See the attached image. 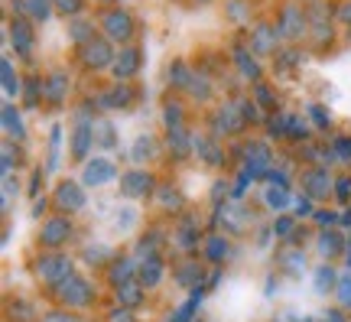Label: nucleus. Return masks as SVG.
Returning a JSON list of instances; mask_svg holds the SVG:
<instances>
[{"label":"nucleus","mask_w":351,"mask_h":322,"mask_svg":"<svg viewBox=\"0 0 351 322\" xmlns=\"http://www.w3.org/2000/svg\"><path fill=\"white\" fill-rule=\"evenodd\" d=\"M39 280H46L49 286H62L69 277H72V264L65 254H46V257L36 264Z\"/></svg>","instance_id":"nucleus-1"},{"label":"nucleus","mask_w":351,"mask_h":322,"mask_svg":"<svg viewBox=\"0 0 351 322\" xmlns=\"http://www.w3.org/2000/svg\"><path fill=\"white\" fill-rule=\"evenodd\" d=\"M56 293H59V299H62L65 306H75V310L91 306V297H95L91 284H88V280H82V277H69L62 286H56Z\"/></svg>","instance_id":"nucleus-2"},{"label":"nucleus","mask_w":351,"mask_h":322,"mask_svg":"<svg viewBox=\"0 0 351 322\" xmlns=\"http://www.w3.org/2000/svg\"><path fill=\"white\" fill-rule=\"evenodd\" d=\"M82 62L88 69H104V65L114 62V52H111V43L108 39H88L82 46Z\"/></svg>","instance_id":"nucleus-3"},{"label":"nucleus","mask_w":351,"mask_h":322,"mask_svg":"<svg viewBox=\"0 0 351 322\" xmlns=\"http://www.w3.org/2000/svg\"><path fill=\"white\" fill-rule=\"evenodd\" d=\"M69 235H72V222H69V218H52V222L43 225L39 241H43L46 248H59V244L69 241Z\"/></svg>","instance_id":"nucleus-4"},{"label":"nucleus","mask_w":351,"mask_h":322,"mask_svg":"<svg viewBox=\"0 0 351 322\" xmlns=\"http://www.w3.org/2000/svg\"><path fill=\"white\" fill-rule=\"evenodd\" d=\"M104 30L111 33V39L127 43V39L134 36V20H130L127 10H111V13H104Z\"/></svg>","instance_id":"nucleus-5"},{"label":"nucleus","mask_w":351,"mask_h":322,"mask_svg":"<svg viewBox=\"0 0 351 322\" xmlns=\"http://www.w3.org/2000/svg\"><path fill=\"white\" fill-rule=\"evenodd\" d=\"M150 186H153V179H150V173H143V170H130V173L121 179V189H124V196H147L150 192Z\"/></svg>","instance_id":"nucleus-6"},{"label":"nucleus","mask_w":351,"mask_h":322,"mask_svg":"<svg viewBox=\"0 0 351 322\" xmlns=\"http://www.w3.org/2000/svg\"><path fill=\"white\" fill-rule=\"evenodd\" d=\"M10 36H13L16 52H20V56H29V49H33V30H29V23H26L23 16H13Z\"/></svg>","instance_id":"nucleus-7"},{"label":"nucleus","mask_w":351,"mask_h":322,"mask_svg":"<svg viewBox=\"0 0 351 322\" xmlns=\"http://www.w3.org/2000/svg\"><path fill=\"white\" fill-rule=\"evenodd\" d=\"M56 202H59V209H69V211H78L85 205V198H82V189L75 183H62V186L56 189Z\"/></svg>","instance_id":"nucleus-8"},{"label":"nucleus","mask_w":351,"mask_h":322,"mask_svg":"<svg viewBox=\"0 0 351 322\" xmlns=\"http://www.w3.org/2000/svg\"><path fill=\"white\" fill-rule=\"evenodd\" d=\"M137 65H140V52L134 49V46H124L121 56L114 59V75H117V78H130V75L137 72Z\"/></svg>","instance_id":"nucleus-9"},{"label":"nucleus","mask_w":351,"mask_h":322,"mask_svg":"<svg viewBox=\"0 0 351 322\" xmlns=\"http://www.w3.org/2000/svg\"><path fill=\"white\" fill-rule=\"evenodd\" d=\"M111 179H114V163L111 160L88 163V170H85V183H88V186H101V183H111Z\"/></svg>","instance_id":"nucleus-10"},{"label":"nucleus","mask_w":351,"mask_h":322,"mask_svg":"<svg viewBox=\"0 0 351 322\" xmlns=\"http://www.w3.org/2000/svg\"><path fill=\"white\" fill-rule=\"evenodd\" d=\"M302 26H306L302 13H300V10H293V7H287V10H283V16H280V26H276V30H280L283 36L296 39V36L302 33Z\"/></svg>","instance_id":"nucleus-11"},{"label":"nucleus","mask_w":351,"mask_h":322,"mask_svg":"<svg viewBox=\"0 0 351 322\" xmlns=\"http://www.w3.org/2000/svg\"><path fill=\"white\" fill-rule=\"evenodd\" d=\"M65 91H69V75L52 72L49 78H46V95H49V101L52 104H59V101L65 98Z\"/></svg>","instance_id":"nucleus-12"},{"label":"nucleus","mask_w":351,"mask_h":322,"mask_svg":"<svg viewBox=\"0 0 351 322\" xmlns=\"http://www.w3.org/2000/svg\"><path fill=\"white\" fill-rule=\"evenodd\" d=\"M13 10L20 13V16H36V20H46L49 16V0H16L13 3Z\"/></svg>","instance_id":"nucleus-13"},{"label":"nucleus","mask_w":351,"mask_h":322,"mask_svg":"<svg viewBox=\"0 0 351 322\" xmlns=\"http://www.w3.org/2000/svg\"><path fill=\"white\" fill-rule=\"evenodd\" d=\"M91 140H95V127L78 124L75 127V137H72V153H75V157H85L88 147H91Z\"/></svg>","instance_id":"nucleus-14"},{"label":"nucleus","mask_w":351,"mask_h":322,"mask_svg":"<svg viewBox=\"0 0 351 322\" xmlns=\"http://www.w3.org/2000/svg\"><path fill=\"white\" fill-rule=\"evenodd\" d=\"M160 280H163V264H160V257H153V254H150V260L140 267V284L156 286Z\"/></svg>","instance_id":"nucleus-15"},{"label":"nucleus","mask_w":351,"mask_h":322,"mask_svg":"<svg viewBox=\"0 0 351 322\" xmlns=\"http://www.w3.org/2000/svg\"><path fill=\"white\" fill-rule=\"evenodd\" d=\"M228 251H231V244H228L221 235L205 238V257H208V260H215V264H218V260L228 257Z\"/></svg>","instance_id":"nucleus-16"},{"label":"nucleus","mask_w":351,"mask_h":322,"mask_svg":"<svg viewBox=\"0 0 351 322\" xmlns=\"http://www.w3.org/2000/svg\"><path fill=\"white\" fill-rule=\"evenodd\" d=\"M218 130H225V134H234V130H241L244 127V121H241L238 114H234V104H228V108H221L218 111Z\"/></svg>","instance_id":"nucleus-17"},{"label":"nucleus","mask_w":351,"mask_h":322,"mask_svg":"<svg viewBox=\"0 0 351 322\" xmlns=\"http://www.w3.org/2000/svg\"><path fill=\"white\" fill-rule=\"evenodd\" d=\"M276 33H280V30H274V26H257V30H254V49L257 52H270L274 49V39H276Z\"/></svg>","instance_id":"nucleus-18"},{"label":"nucleus","mask_w":351,"mask_h":322,"mask_svg":"<svg viewBox=\"0 0 351 322\" xmlns=\"http://www.w3.org/2000/svg\"><path fill=\"white\" fill-rule=\"evenodd\" d=\"M130 273H134V264L130 260H117L111 267V284L114 286H127L130 284Z\"/></svg>","instance_id":"nucleus-19"},{"label":"nucleus","mask_w":351,"mask_h":322,"mask_svg":"<svg viewBox=\"0 0 351 322\" xmlns=\"http://www.w3.org/2000/svg\"><path fill=\"white\" fill-rule=\"evenodd\" d=\"M306 186H309L313 196H326L328 192V176L322 173V170H313V173L306 176Z\"/></svg>","instance_id":"nucleus-20"},{"label":"nucleus","mask_w":351,"mask_h":322,"mask_svg":"<svg viewBox=\"0 0 351 322\" xmlns=\"http://www.w3.org/2000/svg\"><path fill=\"white\" fill-rule=\"evenodd\" d=\"M72 39L85 46L88 39H95V26L88 23V20H75V23H72Z\"/></svg>","instance_id":"nucleus-21"},{"label":"nucleus","mask_w":351,"mask_h":322,"mask_svg":"<svg viewBox=\"0 0 351 322\" xmlns=\"http://www.w3.org/2000/svg\"><path fill=\"white\" fill-rule=\"evenodd\" d=\"M234 59H238V65H241V72L244 75H251V78H257V62H254L251 56H247V49H244V46H238V49H234Z\"/></svg>","instance_id":"nucleus-22"},{"label":"nucleus","mask_w":351,"mask_h":322,"mask_svg":"<svg viewBox=\"0 0 351 322\" xmlns=\"http://www.w3.org/2000/svg\"><path fill=\"white\" fill-rule=\"evenodd\" d=\"M319 251L326 254V257H332V254H339L341 251V238L335 235V231H328V235L319 238Z\"/></svg>","instance_id":"nucleus-23"},{"label":"nucleus","mask_w":351,"mask_h":322,"mask_svg":"<svg viewBox=\"0 0 351 322\" xmlns=\"http://www.w3.org/2000/svg\"><path fill=\"white\" fill-rule=\"evenodd\" d=\"M3 127L10 130V134H23V124H20V114L13 111V104H3Z\"/></svg>","instance_id":"nucleus-24"},{"label":"nucleus","mask_w":351,"mask_h":322,"mask_svg":"<svg viewBox=\"0 0 351 322\" xmlns=\"http://www.w3.org/2000/svg\"><path fill=\"white\" fill-rule=\"evenodd\" d=\"M166 127L169 130H182V108L179 104H166Z\"/></svg>","instance_id":"nucleus-25"},{"label":"nucleus","mask_w":351,"mask_h":322,"mask_svg":"<svg viewBox=\"0 0 351 322\" xmlns=\"http://www.w3.org/2000/svg\"><path fill=\"white\" fill-rule=\"evenodd\" d=\"M3 88H7V95H16V91H20V78H13L10 59H3Z\"/></svg>","instance_id":"nucleus-26"},{"label":"nucleus","mask_w":351,"mask_h":322,"mask_svg":"<svg viewBox=\"0 0 351 322\" xmlns=\"http://www.w3.org/2000/svg\"><path fill=\"white\" fill-rule=\"evenodd\" d=\"M287 202H289L287 189H270V192H267V205H270V209H283Z\"/></svg>","instance_id":"nucleus-27"},{"label":"nucleus","mask_w":351,"mask_h":322,"mask_svg":"<svg viewBox=\"0 0 351 322\" xmlns=\"http://www.w3.org/2000/svg\"><path fill=\"white\" fill-rule=\"evenodd\" d=\"M332 284H335V271L322 267V271H319V280H315V290H319V293H326Z\"/></svg>","instance_id":"nucleus-28"},{"label":"nucleus","mask_w":351,"mask_h":322,"mask_svg":"<svg viewBox=\"0 0 351 322\" xmlns=\"http://www.w3.org/2000/svg\"><path fill=\"white\" fill-rule=\"evenodd\" d=\"M169 82H176V85H186V82H189L186 65H182V62H173V65H169Z\"/></svg>","instance_id":"nucleus-29"},{"label":"nucleus","mask_w":351,"mask_h":322,"mask_svg":"<svg viewBox=\"0 0 351 322\" xmlns=\"http://www.w3.org/2000/svg\"><path fill=\"white\" fill-rule=\"evenodd\" d=\"M179 244H182V248H195V228H192V222L182 225V231H179Z\"/></svg>","instance_id":"nucleus-30"},{"label":"nucleus","mask_w":351,"mask_h":322,"mask_svg":"<svg viewBox=\"0 0 351 322\" xmlns=\"http://www.w3.org/2000/svg\"><path fill=\"white\" fill-rule=\"evenodd\" d=\"M179 273H182V277H179V284L192 286L195 284V277H199V267H195V264H186V267H179Z\"/></svg>","instance_id":"nucleus-31"},{"label":"nucleus","mask_w":351,"mask_h":322,"mask_svg":"<svg viewBox=\"0 0 351 322\" xmlns=\"http://www.w3.org/2000/svg\"><path fill=\"white\" fill-rule=\"evenodd\" d=\"M238 108L244 111V117H247L251 124H257V121H261V111H257V104H251V101H238Z\"/></svg>","instance_id":"nucleus-32"},{"label":"nucleus","mask_w":351,"mask_h":322,"mask_svg":"<svg viewBox=\"0 0 351 322\" xmlns=\"http://www.w3.org/2000/svg\"><path fill=\"white\" fill-rule=\"evenodd\" d=\"M121 299H127L124 306H137L140 290H137V286H130V284H127V286H121Z\"/></svg>","instance_id":"nucleus-33"},{"label":"nucleus","mask_w":351,"mask_h":322,"mask_svg":"<svg viewBox=\"0 0 351 322\" xmlns=\"http://www.w3.org/2000/svg\"><path fill=\"white\" fill-rule=\"evenodd\" d=\"M335 153H339L341 160H351V137H335Z\"/></svg>","instance_id":"nucleus-34"},{"label":"nucleus","mask_w":351,"mask_h":322,"mask_svg":"<svg viewBox=\"0 0 351 322\" xmlns=\"http://www.w3.org/2000/svg\"><path fill=\"white\" fill-rule=\"evenodd\" d=\"M56 7L62 13H72V16H75V13H82V0H56Z\"/></svg>","instance_id":"nucleus-35"},{"label":"nucleus","mask_w":351,"mask_h":322,"mask_svg":"<svg viewBox=\"0 0 351 322\" xmlns=\"http://www.w3.org/2000/svg\"><path fill=\"white\" fill-rule=\"evenodd\" d=\"M257 104H263V108L274 104V91H270L267 85H257Z\"/></svg>","instance_id":"nucleus-36"},{"label":"nucleus","mask_w":351,"mask_h":322,"mask_svg":"<svg viewBox=\"0 0 351 322\" xmlns=\"http://www.w3.org/2000/svg\"><path fill=\"white\" fill-rule=\"evenodd\" d=\"M309 114L315 117V124H319V127H328V114H326V108H319V104H309Z\"/></svg>","instance_id":"nucleus-37"},{"label":"nucleus","mask_w":351,"mask_h":322,"mask_svg":"<svg viewBox=\"0 0 351 322\" xmlns=\"http://www.w3.org/2000/svg\"><path fill=\"white\" fill-rule=\"evenodd\" d=\"M36 95H39V78L33 75V78L26 82V101H29V104H36Z\"/></svg>","instance_id":"nucleus-38"},{"label":"nucleus","mask_w":351,"mask_h":322,"mask_svg":"<svg viewBox=\"0 0 351 322\" xmlns=\"http://www.w3.org/2000/svg\"><path fill=\"white\" fill-rule=\"evenodd\" d=\"M192 91H195V98H208V82L205 78H192Z\"/></svg>","instance_id":"nucleus-39"},{"label":"nucleus","mask_w":351,"mask_h":322,"mask_svg":"<svg viewBox=\"0 0 351 322\" xmlns=\"http://www.w3.org/2000/svg\"><path fill=\"white\" fill-rule=\"evenodd\" d=\"M339 297H341V303H345V306H351V277H345V280H341Z\"/></svg>","instance_id":"nucleus-40"},{"label":"nucleus","mask_w":351,"mask_h":322,"mask_svg":"<svg viewBox=\"0 0 351 322\" xmlns=\"http://www.w3.org/2000/svg\"><path fill=\"white\" fill-rule=\"evenodd\" d=\"M43 322H78L75 316H65V312H49V316H43Z\"/></svg>","instance_id":"nucleus-41"},{"label":"nucleus","mask_w":351,"mask_h":322,"mask_svg":"<svg viewBox=\"0 0 351 322\" xmlns=\"http://www.w3.org/2000/svg\"><path fill=\"white\" fill-rule=\"evenodd\" d=\"M274 231L276 235H289V231H293V222H289V218H280V222L274 225Z\"/></svg>","instance_id":"nucleus-42"},{"label":"nucleus","mask_w":351,"mask_h":322,"mask_svg":"<svg viewBox=\"0 0 351 322\" xmlns=\"http://www.w3.org/2000/svg\"><path fill=\"white\" fill-rule=\"evenodd\" d=\"M319 222H322V228H328V225L339 222V215H332V211H328V215H326V211H319Z\"/></svg>","instance_id":"nucleus-43"},{"label":"nucleus","mask_w":351,"mask_h":322,"mask_svg":"<svg viewBox=\"0 0 351 322\" xmlns=\"http://www.w3.org/2000/svg\"><path fill=\"white\" fill-rule=\"evenodd\" d=\"M339 13H341V20H345V23H351V0H348V3H341Z\"/></svg>","instance_id":"nucleus-44"},{"label":"nucleus","mask_w":351,"mask_h":322,"mask_svg":"<svg viewBox=\"0 0 351 322\" xmlns=\"http://www.w3.org/2000/svg\"><path fill=\"white\" fill-rule=\"evenodd\" d=\"M335 189H339V196L345 198V196H348V189H351V183H348V179H341V183H339V186H335Z\"/></svg>","instance_id":"nucleus-45"},{"label":"nucleus","mask_w":351,"mask_h":322,"mask_svg":"<svg viewBox=\"0 0 351 322\" xmlns=\"http://www.w3.org/2000/svg\"><path fill=\"white\" fill-rule=\"evenodd\" d=\"M341 225H345V228H351V209L345 211V215H341Z\"/></svg>","instance_id":"nucleus-46"},{"label":"nucleus","mask_w":351,"mask_h":322,"mask_svg":"<svg viewBox=\"0 0 351 322\" xmlns=\"http://www.w3.org/2000/svg\"><path fill=\"white\" fill-rule=\"evenodd\" d=\"M348 251H351V244H348ZM348 264H351V254H348Z\"/></svg>","instance_id":"nucleus-47"}]
</instances>
